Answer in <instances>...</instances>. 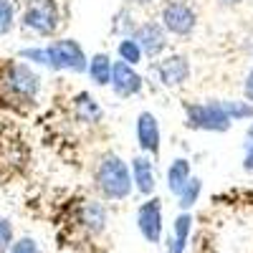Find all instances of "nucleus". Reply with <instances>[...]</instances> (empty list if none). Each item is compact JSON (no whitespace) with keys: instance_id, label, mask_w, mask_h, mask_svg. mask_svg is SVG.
Masks as SVG:
<instances>
[{"instance_id":"nucleus-1","label":"nucleus","mask_w":253,"mask_h":253,"mask_svg":"<svg viewBox=\"0 0 253 253\" xmlns=\"http://www.w3.org/2000/svg\"><path fill=\"white\" fill-rule=\"evenodd\" d=\"M94 185L107 200H126L134 190L132 167L122 155L104 152L94 167Z\"/></svg>"},{"instance_id":"nucleus-2","label":"nucleus","mask_w":253,"mask_h":253,"mask_svg":"<svg viewBox=\"0 0 253 253\" xmlns=\"http://www.w3.org/2000/svg\"><path fill=\"white\" fill-rule=\"evenodd\" d=\"M185 126L193 132H210L225 134L233 126V119L228 117L223 99H205V101H185L182 104Z\"/></svg>"},{"instance_id":"nucleus-3","label":"nucleus","mask_w":253,"mask_h":253,"mask_svg":"<svg viewBox=\"0 0 253 253\" xmlns=\"http://www.w3.org/2000/svg\"><path fill=\"white\" fill-rule=\"evenodd\" d=\"M0 86L13 101L33 104L41 91V76L28 66L26 61H8L0 71Z\"/></svg>"},{"instance_id":"nucleus-4","label":"nucleus","mask_w":253,"mask_h":253,"mask_svg":"<svg viewBox=\"0 0 253 253\" xmlns=\"http://www.w3.org/2000/svg\"><path fill=\"white\" fill-rule=\"evenodd\" d=\"M20 28L41 38H51L61 28V5L58 0H26L20 13Z\"/></svg>"},{"instance_id":"nucleus-5","label":"nucleus","mask_w":253,"mask_h":253,"mask_svg":"<svg viewBox=\"0 0 253 253\" xmlns=\"http://www.w3.org/2000/svg\"><path fill=\"white\" fill-rule=\"evenodd\" d=\"M157 20L165 26V31L175 36V38H190L198 31L200 15L198 8L190 0H165L160 5V15Z\"/></svg>"},{"instance_id":"nucleus-6","label":"nucleus","mask_w":253,"mask_h":253,"mask_svg":"<svg viewBox=\"0 0 253 253\" xmlns=\"http://www.w3.org/2000/svg\"><path fill=\"white\" fill-rule=\"evenodd\" d=\"M48 53V69L51 71H69V74H86L89 71V56L74 38H56L46 43Z\"/></svg>"},{"instance_id":"nucleus-7","label":"nucleus","mask_w":253,"mask_h":253,"mask_svg":"<svg viewBox=\"0 0 253 253\" xmlns=\"http://www.w3.org/2000/svg\"><path fill=\"white\" fill-rule=\"evenodd\" d=\"M152 74L157 76L160 86L165 89H180L193 76V63L187 53H165L152 61Z\"/></svg>"},{"instance_id":"nucleus-8","label":"nucleus","mask_w":253,"mask_h":253,"mask_svg":"<svg viewBox=\"0 0 253 253\" xmlns=\"http://www.w3.org/2000/svg\"><path fill=\"white\" fill-rule=\"evenodd\" d=\"M132 38L142 46L147 61H157L160 56L167 53V46H170V33L165 31L160 20H142V23H137V28L132 31Z\"/></svg>"},{"instance_id":"nucleus-9","label":"nucleus","mask_w":253,"mask_h":253,"mask_svg":"<svg viewBox=\"0 0 253 253\" xmlns=\"http://www.w3.org/2000/svg\"><path fill=\"white\" fill-rule=\"evenodd\" d=\"M109 89L114 91V96L119 99H132V96H139L142 89H144V76L137 71V66L126 61H114V71H112V84Z\"/></svg>"},{"instance_id":"nucleus-10","label":"nucleus","mask_w":253,"mask_h":253,"mask_svg":"<svg viewBox=\"0 0 253 253\" xmlns=\"http://www.w3.org/2000/svg\"><path fill=\"white\" fill-rule=\"evenodd\" d=\"M134 137L139 144V152L150 155V157H160L162 150V129H160V119L152 112H139L137 114V124H134Z\"/></svg>"},{"instance_id":"nucleus-11","label":"nucleus","mask_w":253,"mask_h":253,"mask_svg":"<svg viewBox=\"0 0 253 253\" xmlns=\"http://www.w3.org/2000/svg\"><path fill=\"white\" fill-rule=\"evenodd\" d=\"M137 228L147 243L162 241V200L160 198L152 195L137 208Z\"/></svg>"},{"instance_id":"nucleus-12","label":"nucleus","mask_w":253,"mask_h":253,"mask_svg":"<svg viewBox=\"0 0 253 253\" xmlns=\"http://www.w3.org/2000/svg\"><path fill=\"white\" fill-rule=\"evenodd\" d=\"M132 167V180H134V190L144 198H152L157 190V175H155V157L139 152L137 157H132L129 162Z\"/></svg>"},{"instance_id":"nucleus-13","label":"nucleus","mask_w":253,"mask_h":253,"mask_svg":"<svg viewBox=\"0 0 253 253\" xmlns=\"http://www.w3.org/2000/svg\"><path fill=\"white\" fill-rule=\"evenodd\" d=\"M74 114H76V122L86 124V126H96V124L104 122L101 104L89 91H81V94L74 96Z\"/></svg>"},{"instance_id":"nucleus-14","label":"nucleus","mask_w":253,"mask_h":253,"mask_svg":"<svg viewBox=\"0 0 253 253\" xmlns=\"http://www.w3.org/2000/svg\"><path fill=\"white\" fill-rule=\"evenodd\" d=\"M112 71H114V58L107 51H99L89 56V79L94 86H109L112 84Z\"/></svg>"},{"instance_id":"nucleus-15","label":"nucleus","mask_w":253,"mask_h":253,"mask_svg":"<svg viewBox=\"0 0 253 253\" xmlns=\"http://www.w3.org/2000/svg\"><path fill=\"white\" fill-rule=\"evenodd\" d=\"M190 230H193V215H190V210H182V213L175 218L172 238H167V253H185Z\"/></svg>"},{"instance_id":"nucleus-16","label":"nucleus","mask_w":253,"mask_h":253,"mask_svg":"<svg viewBox=\"0 0 253 253\" xmlns=\"http://www.w3.org/2000/svg\"><path fill=\"white\" fill-rule=\"evenodd\" d=\"M190 177H193V165H190V160H185V157L172 160L170 167H167V190L177 198L180 190L190 182Z\"/></svg>"},{"instance_id":"nucleus-17","label":"nucleus","mask_w":253,"mask_h":253,"mask_svg":"<svg viewBox=\"0 0 253 253\" xmlns=\"http://www.w3.org/2000/svg\"><path fill=\"white\" fill-rule=\"evenodd\" d=\"M79 220H81V225L86 228V230H91V233H101V230L107 228L109 215H107V210H104V205H101V203L89 200V203H84V205H81Z\"/></svg>"},{"instance_id":"nucleus-18","label":"nucleus","mask_w":253,"mask_h":253,"mask_svg":"<svg viewBox=\"0 0 253 253\" xmlns=\"http://www.w3.org/2000/svg\"><path fill=\"white\" fill-rule=\"evenodd\" d=\"M117 56H119V61H126V63H132V66H139V63L144 61V51H142V46L137 43L132 36L119 38V43H117Z\"/></svg>"},{"instance_id":"nucleus-19","label":"nucleus","mask_w":253,"mask_h":253,"mask_svg":"<svg viewBox=\"0 0 253 253\" xmlns=\"http://www.w3.org/2000/svg\"><path fill=\"white\" fill-rule=\"evenodd\" d=\"M223 107L233 122H251L253 119V101H248V99H223Z\"/></svg>"},{"instance_id":"nucleus-20","label":"nucleus","mask_w":253,"mask_h":253,"mask_svg":"<svg viewBox=\"0 0 253 253\" xmlns=\"http://www.w3.org/2000/svg\"><path fill=\"white\" fill-rule=\"evenodd\" d=\"M200 193H203V180L200 177H190V182L180 190V195H177V205H180V210H190L195 203H198V198H200Z\"/></svg>"},{"instance_id":"nucleus-21","label":"nucleus","mask_w":253,"mask_h":253,"mask_svg":"<svg viewBox=\"0 0 253 253\" xmlns=\"http://www.w3.org/2000/svg\"><path fill=\"white\" fill-rule=\"evenodd\" d=\"M18 23V13L13 0H0V36H8Z\"/></svg>"},{"instance_id":"nucleus-22","label":"nucleus","mask_w":253,"mask_h":253,"mask_svg":"<svg viewBox=\"0 0 253 253\" xmlns=\"http://www.w3.org/2000/svg\"><path fill=\"white\" fill-rule=\"evenodd\" d=\"M10 246H13V225L5 218H0V253H5Z\"/></svg>"},{"instance_id":"nucleus-23","label":"nucleus","mask_w":253,"mask_h":253,"mask_svg":"<svg viewBox=\"0 0 253 253\" xmlns=\"http://www.w3.org/2000/svg\"><path fill=\"white\" fill-rule=\"evenodd\" d=\"M8 253H41V251H38V243L33 238H20L8 248Z\"/></svg>"},{"instance_id":"nucleus-24","label":"nucleus","mask_w":253,"mask_h":253,"mask_svg":"<svg viewBox=\"0 0 253 253\" xmlns=\"http://www.w3.org/2000/svg\"><path fill=\"white\" fill-rule=\"evenodd\" d=\"M243 170L253 172V139H246L243 144Z\"/></svg>"},{"instance_id":"nucleus-25","label":"nucleus","mask_w":253,"mask_h":253,"mask_svg":"<svg viewBox=\"0 0 253 253\" xmlns=\"http://www.w3.org/2000/svg\"><path fill=\"white\" fill-rule=\"evenodd\" d=\"M243 99L253 101V66L248 69V74H246V79H243Z\"/></svg>"},{"instance_id":"nucleus-26","label":"nucleus","mask_w":253,"mask_h":253,"mask_svg":"<svg viewBox=\"0 0 253 253\" xmlns=\"http://www.w3.org/2000/svg\"><path fill=\"white\" fill-rule=\"evenodd\" d=\"M129 5H134V8H150V5H155L157 0H126Z\"/></svg>"},{"instance_id":"nucleus-27","label":"nucleus","mask_w":253,"mask_h":253,"mask_svg":"<svg viewBox=\"0 0 253 253\" xmlns=\"http://www.w3.org/2000/svg\"><path fill=\"white\" fill-rule=\"evenodd\" d=\"M218 5H223V8H238V5H243L246 0H215Z\"/></svg>"},{"instance_id":"nucleus-28","label":"nucleus","mask_w":253,"mask_h":253,"mask_svg":"<svg viewBox=\"0 0 253 253\" xmlns=\"http://www.w3.org/2000/svg\"><path fill=\"white\" fill-rule=\"evenodd\" d=\"M246 139H253V119L248 122V129H246Z\"/></svg>"}]
</instances>
